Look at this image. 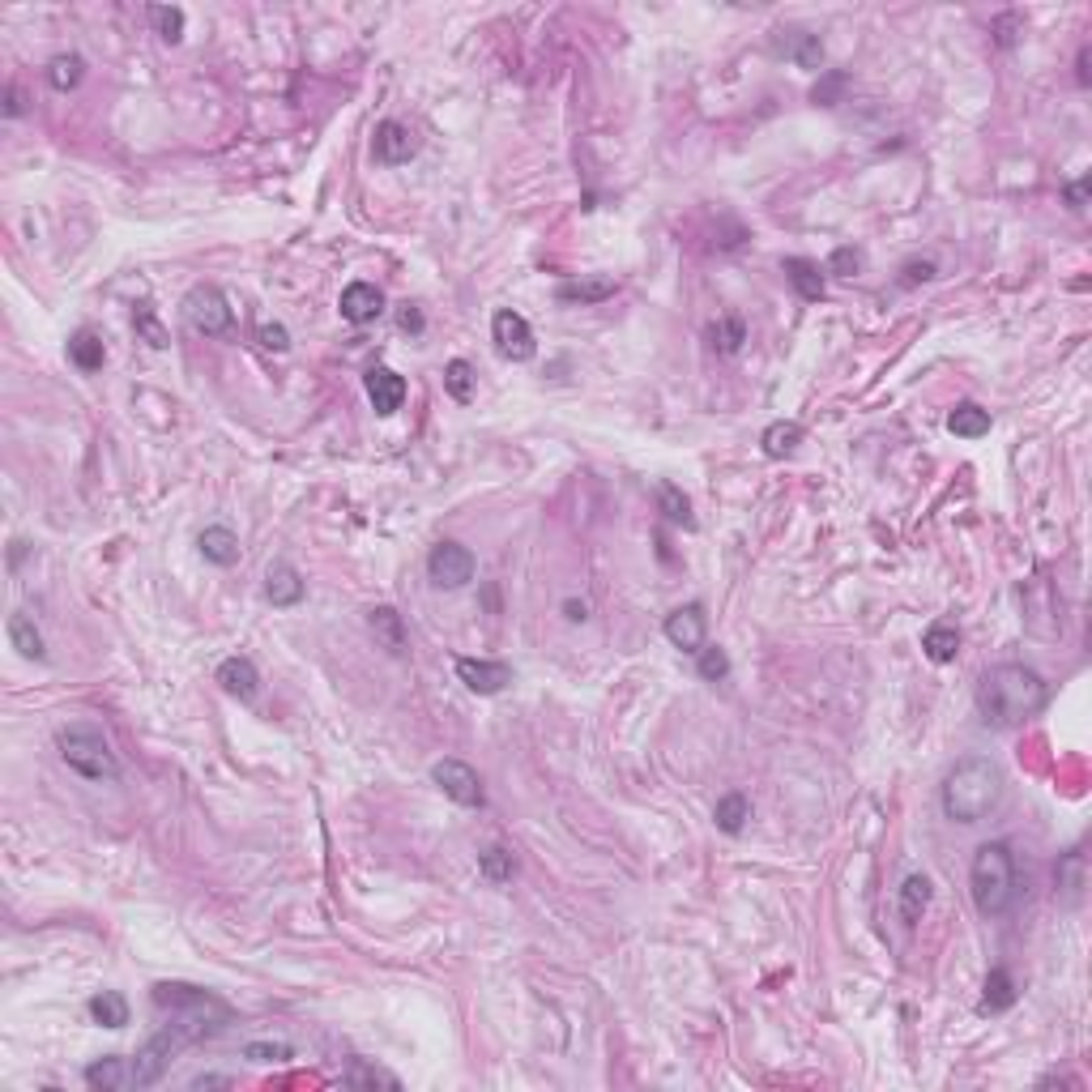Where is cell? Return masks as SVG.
I'll list each match as a JSON object with an SVG mask.
<instances>
[{
    "label": "cell",
    "instance_id": "1",
    "mask_svg": "<svg viewBox=\"0 0 1092 1092\" xmlns=\"http://www.w3.org/2000/svg\"><path fill=\"white\" fill-rule=\"evenodd\" d=\"M1046 700H1050L1046 679L1033 666H1020V662H1003L986 670L982 687H977V713H982L986 726H999V730L1024 726L1029 717L1046 709Z\"/></svg>",
    "mask_w": 1092,
    "mask_h": 1092
},
{
    "label": "cell",
    "instance_id": "2",
    "mask_svg": "<svg viewBox=\"0 0 1092 1092\" xmlns=\"http://www.w3.org/2000/svg\"><path fill=\"white\" fill-rule=\"evenodd\" d=\"M999 794H1003L999 764L986 756H965L943 777V815L956 819V824H982L999 807Z\"/></svg>",
    "mask_w": 1092,
    "mask_h": 1092
},
{
    "label": "cell",
    "instance_id": "3",
    "mask_svg": "<svg viewBox=\"0 0 1092 1092\" xmlns=\"http://www.w3.org/2000/svg\"><path fill=\"white\" fill-rule=\"evenodd\" d=\"M969 892H973V905L982 918H1003V913L1016 905L1020 879H1016V854H1011L1007 841H986L973 854Z\"/></svg>",
    "mask_w": 1092,
    "mask_h": 1092
},
{
    "label": "cell",
    "instance_id": "4",
    "mask_svg": "<svg viewBox=\"0 0 1092 1092\" xmlns=\"http://www.w3.org/2000/svg\"><path fill=\"white\" fill-rule=\"evenodd\" d=\"M154 1003L163 1007V1011H171L175 1024H180L192 1041L218 1033L222 1024L231 1020V1007L222 1003L218 994L201 990V986H188V982H158L154 986Z\"/></svg>",
    "mask_w": 1092,
    "mask_h": 1092
},
{
    "label": "cell",
    "instance_id": "5",
    "mask_svg": "<svg viewBox=\"0 0 1092 1092\" xmlns=\"http://www.w3.org/2000/svg\"><path fill=\"white\" fill-rule=\"evenodd\" d=\"M60 756L73 773H82L86 781H116L120 777L116 751H111L103 730L90 726V721H77V726L60 730Z\"/></svg>",
    "mask_w": 1092,
    "mask_h": 1092
},
{
    "label": "cell",
    "instance_id": "6",
    "mask_svg": "<svg viewBox=\"0 0 1092 1092\" xmlns=\"http://www.w3.org/2000/svg\"><path fill=\"white\" fill-rule=\"evenodd\" d=\"M184 1046H192V1037L180 1029V1024H167L158 1037H150L133 1058V1088H150V1084L163 1080L171 1054H180Z\"/></svg>",
    "mask_w": 1092,
    "mask_h": 1092
},
{
    "label": "cell",
    "instance_id": "7",
    "mask_svg": "<svg viewBox=\"0 0 1092 1092\" xmlns=\"http://www.w3.org/2000/svg\"><path fill=\"white\" fill-rule=\"evenodd\" d=\"M184 316H188V325L205 333V337H222V333H231V303L222 299L218 286H192L188 299H184Z\"/></svg>",
    "mask_w": 1092,
    "mask_h": 1092
},
{
    "label": "cell",
    "instance_id": "8",
    "mask_svg": "<svg viewBox=\"0 0 1092 1092\" xmlns=\"http://www.w3.org/2000/svg\"><path fill=\"white\" fill-rule=\"evenodd\" d=\"M474 555L465 551L461 542H436L431 546V555H427V576H431V585H440V589H461V585H470L474 581Z\"/></svg>",
    "mask_w": 1092,
    "mask_h": 1092
},
{
    "label": "cell",
    "instance_id": "9",
    "mask_svg": "<svg viewBox=\"0 0 1092 1092\" xmlns=\"http://www.w3.org/2000/svg\"><path fill=\"white\" fill-rule=\"evenodd\" d=\"M491 342L512 363H529V359H534V350H538L529 320L521 312H512V308H500V312L491 316Z\"/></svg>",
    "mask_w": 1092,
    "mask_h": 1092
},
{
    "label": "cell",
    "instance_id": "10",
    "mask_svg": "<svg viewBox=\"0 0 1092 1092\" xmlns=\"http://www.w3.org/2000/svg\"><path fill=\"white\" fill-rule=\"evenodd\" d=\"M431 781L440 785V790L457 802V807H483L487 794H483V781H478V773L465 760H440V764H431Z\"/></svg>",
    "mask_w": 1092,
    "mask_h": 1092
},
{
    "label": "cell",
    "instance_id": "11",
    "mask_svg": "<svg viewBox=\"0 0 1092 1092\" xmlns=\"http://www.w3.org/2000/svg\"><path fill=\"white\" fill-rule=\"evenodd\" d=\"M457 679L478 696H495L512 683L508 662H487V657H457Z\"/></svg>",
    "mask_w": 1092,
    "mask_h": 1092
},
{
    "label": "cell",
    "instance_id": "12",
    "mask_svg": "<svg viewBox=\"0 0 1092 1092\" xmlns=\"http://www.w3.org/2000/svg\"><path fill=\"white\" fill-rule=\"evenodd\" d=\"M704 632H709V623H704V606L700 602H687L679 610H670L666 615V640L674 649H683V653H700L704 649Z\"/></svg>",
    "mask_w": 1092,
    "mask_h": 1092
},
{
    "label": "cell",
    "instance_id": "13",
    "mask_svg": "<svg viewBox=\"0 0 1092 1092\" xmlns=\"http://www.w3.org/2000/svg\"><path fill=\"white\" fill-rule=\"evenodd\" d=\"M414 150H419V137L410 133V124H401V120H384L376 128V141H372V154H376V163L384 167H401V163H410Z\"/></svg>",
    "mask_w": 1092,
    "mask_h": 1092
},
{
    "label": "cell",
    "instance_id": "14",
    "mask_svg": "<svg viewBox=\"0 0 1092 1092\" xmlns=\"http://www.w3.org/2000/svg\"><path fill=\"white\" fill-rule=\"evenodd\" d=\"M337 312H342V320H350V325H372V320H380V312H384L380 286L350 282L342 291V299H337Z\"/></svg>",
    "mask_w": 1092,
    "mask_h": 1092
},
{
    "label": "cell",
    "instance_id": "15",
    "mask_svg": "<svg viewBox=\"0 0 1092 1092\" xmlns=\"http://www.w3.org/2000/svg\"><path fill=\"white\" fill-rule=\"evenodd\" d=\"M367 397H372L376 414H397L401 401H406V380H401L393 367H372V372H367Z\"/></svg>",
    "mask_w": 1092,
    "mask_h": 1092
},
{
    "label": "cell",
    "instance_id": "16",
    "mask_svg": "<svg viewBox=\"0 0 1092 1092\" xmlns=\"http://www.w3.org/2000/svg\"><path fill=\"white\" fill-rule=\"evenodd\" d=\"M86 1084L94 1092H120V1088H133V1058H120V1054H107V1058H94L86 1067Z\"/></svg>",
    "mask_w": 1092,
    "mask_h": 1092
},
{
    "label": "cell",
    "instance_id": "17",
    "mask_svg": "<svg viewBox=\"0 0 1092 1092\" xmlns=\"http://www.w3.org/2000/svg\"><path fill=\"white\" fill-rule=\"evenodd\" d=\"M367 628H372V636H376L393 657H406V649H410L406 623H401V615H397L393 606H372V610H367Z\"/></svg>",
    "mask_w": 1092,
    "mask_h": 1092
},
{
    "label": "cell",
    "instance_id": "18",
    "mask_svg": "<svg viewBox=\"0 0 1092 1092\" xmlns=\"http://www.w3.org/2000/svg\"><path fill=\"white\" fill-rule=\"evenodd\" d=\"M265 598L273 606H299L303 602V576L291 564H269V572H265Z\"/></svg>",
    "mask_w": 1092,
    "mask_h": 1092
},
{
    "label": "cell",
    "instance_id": "19",
    "mask_svg": "<svg viewBox=\"0 0 1092 1092\" xmlns=\"http://www.w3.org/2000/svg\"><path fill=\"white\" fill-rule=\"evenodd\" d=\"M218 683L227 687L231 696H239V700H252V696H256V687H261V674H256V666L248 662V657H227V662L218 666Z\"/></svg>",
    "mask_w": 1092,
    "mask_h": 1092
},
{
    "label": "cell",
    "instance_id": "20",
    "mask_svg": "<svg viewBox=\"0 0 1092 1092\" xmlns=\"http://www.w3.org/2000/svg\"><path fill=\"white\" fill-rule=\"evenodd\" d=\"M197 546H201V555L210 559V564H218V568H231L235 559H239V538H235V529H227V525L201 529Z\"/></svg>",
    "mask_w": 1092,
    "mask_h": 1092
},
{
    "label": "cell",
    "instance_id": "21",
    "mask_svg": "<svg viewBox=\"0 0 1092 1092\" xmlns=\"http://www.w3.org/2000/svg\"><path fill=\"white\" fill-rule=\"evenodd\" d=\"M777 47L798 69H819V64H824V43H819V35H807V30H781Z\"/></svg>",
    "mask_w": 1092,
    "mask_h": 1092
},
{
    "label": "cell",
    "instance_id": "22",
    "mask_svg": "<svg viewBox=\"0 0 1092 1092\" xmlns=\"http://www.w3.org/2000/svg\"><path fill=\"white\" fill-rule=\"evenodd\" d=\"M930 905V879L926 875H909L901 883V892H896V909H901V922L905 926H918L922 922V913Z\"/></svg>",
    "mask_w": 1092,
    "mask_h": 1092
},
{
    "label": "cell",
    "instance_id": "23",
    "mask_svg": "<svg viewBox=\"0 0 1092 1092\" xmlns=\"http://www.w3.org/2000/svg\"><path fill=\"white\" fill-rule=\"evenodd\" d=\"M922 649H926V657L930 662H939V666H947V662H956V653H960V632L952 628V623H930V628L922 632Z\"/></svg>",
    "mask_w": 1092,
    "mask_h": 1092
},
{
    "label": "cell",
    "instance_id": "24",
    "mask_svg": "<svg viewBox=\"0 0 1092 1092\" xmlns=\"http://www.w3.org/2000/svg\"><path fill=\"white\" fill-rule=\"evenodd\" d=\"M615 295V282L610 278H572V282H559L555 299L559 303H602Z\"/></svg>",
    "mask_w": 1092,
    "mask_h": 1092
},
{
    "label": "cell",
    "instance_id": "25",
    "mask_svg": "<svg viewBox=\"0 0 1092 1092\" xmlns=\"http://www.w3.org/2000/svg\"><path fill=\"white\" fill-rule=\"evenodd\" d=\"M9 640H13V649H18L22 657H30V662H43V636L35 628V619L22 615V610H13L9 615Z\"/></svg>",
    "mask_w": 1092,
    "mask_h": 1092
},
{
    "label": "cell",
    "instance_id": "26",
    "mask_svg": "<svg viewBox=\"0 0 1092 1092\" xmlns=\"http://www.w3.org/2000/svg\"><path fill=\"white\" fill-rule=\"evenodd\" d=\"M69 359H73L77 372H99L103 359H107L103 337H99V333H90V329L73 333V337H69Z\"/></svg>",
    "mask_w": 1092,
    "mask_h": 1092
},
{
    "label": "cell",
    "instance_id": "27",
    "mask_svg": "<svg viewBox=\"0 0 1092 1092\" xmlns=\"http://www.w3.org/2000/svg\"><path fill=\"white\" fill-rule=\"evenodd\" d=\"M713 819H717V828L726 832V837H738V832L747 828V819H751L747 794H721L717 807H713Z\"/></svg>",
    "mask_w": 1092,
    "mask_h": 1092
},
{
    "label": "cell",
    "instance_id": "28",
    "mask_svg": "<svg viewBox=\"0 0 1092 1092\" xmlns=\"http://www.w3.org/2000/svg\"><path fill=\"white\" fill-rule=\"evenodd\" d=\"M947 427H952V436H960V440H982L990 431V410L965 401V406H956L952 414H947Z\"/></svg>",
    "mask_w": 1092,
    "mask_h": 1092
},
{
    "label": "cell",
    "instance_id": "29",
    "mask_svg": "<svg viewBox=\"0 0 1092 1092\" xmlns=\"http://www.w3.org/2000/svg\"><path fill=\"white\" fill-rule=\"evenodd\" d=\"M785 273H790V282H794V291L802 295V299H824V273H819V265L815 261H807V256H790V261H785Z\"/></svg>",
    "mask_w": 1092,
    "mask_h": 1092
},
{
    "label": "cell",
    "instance_id": "30",
    "mask_svg": "<svg viewBox=\"0 0 1092 1092\" xmlns=\"http://www.w3.org/2000/svg\"><path fill=\"white\" fill-rule=\"evenodd\" d=\"M90 1020L103 1024V1029H124L128 1024V999L120 990H103L90 999Z\"/></svg>",
    "mask_w": 1092,
    "mask_h": 1092
},
{
    "label": "cell",
    "instance_id": "31",
    "mask_svg": "<svg viewBox=\"0 0 1092 1092\" xmlns=\"http://www.w3.org/2000/svg\"><path fill=\"white\" fill-rule=\"evenodd\" d=\"M1011 1003H1016V982H1011V973L1007 969H990L986 986H982V1011L999 1016V1011H1007Z\"/></svg>",
    "mask_w": 1092,
    "mask_h": 1092
},
{
    "label": "cell",
    "instance_id": "32",
    "mask_svg": "<svg viewBox=\"0 0 1092 1092\" xmlns=\"http://www.w3.org/2000/svg\"><path fill=\"white\" fill-rule=\"evenodd\" d=\"M1058 896H1063L1067 905H1080V896H1084V854L1080 849H1071V854L1058 862Z\"/></svg>",
    "mask_w": 1092,
    "mask_h": 1092
},
{
    "label": "cell",
    "instance_id": "33",
    "mask_svg": "<svg viewBox=\"0 0 1092 1092\" xmlns=\"http://www.w3.org/2000/svg\"><path fill=\"white\" fill-rule=\"evenodd\" d=\"M342 1084H346V1088H401L397 1075H389L384 1067L363 1063V1058H355V1063L342 1071Z\"/></svg>",
    "mask_w": 1092,
    "mask_h": 1092
},
{
    "label": "cell",
    "instance_id": "34",
    "mask_svg": "<svg viewBox=\"0 0 1092 1092\" xmlns=\"http://www.w3.org/2000/svg\"><path fill=\"white\" fill-rule=\"evenodd\" d=\"M478 871H483V879H491V883H508L512 875H517V858H512L504 845H491V849L478 854Z\"/></svg>",
    "mask_w": 1092,
    "mask_h": 1092
},
{
    "label": "cell",
    "instance_id": "35",
    "mask_svg": "<svg viewBox=\"0 0 1092 1092\" xmlns=\"http://www.w3.org/2000/svg\"><path fill=\"white\" fill-rule=\"evenodd\" d=\"M760 444H764V453H768V457H790L794 448L802 444V427L781 419V423H773V427L764 431V440H760Z\"/></svg>",
    "mask_w": 1092,
    "mask_h": 1092
},
{
    "label": "cell",
    "instance_id": "36",
    "mask_svg": "<svg viewBox=\"0 0 1092 1092\" xmlns=\"http://www.w3.org/2000/svg\"><path fill=\"white\" fill-rule=\"evenodd\" d=\"M82 73H86V60L69 52V56H56L52 64H47V82H52L56 90H73L77 82H82Z\"/></svg>",
    "mask_w": 1092,
    "mask_h": 1092
},
{
    "label": "cell",
    "instance_id": "37",
    "mask_svg": "<svg viewBox=\"0 0 1092 1092\" xmlns=\"http://www.w3.org/2000/svg\"><path fill=\"white\" fill-rule=\"evenodd\" d=\"M657 504H662V512H666V517H670L674 525H687V529L696 525V517H692V504H687V495H683L679 487H674V483H662V487H657Z\"/></svg>",
    "mask_w": 1092,
    "mask_h": 1092
},
{
    "label": "cell",
    "instance_id": "38",
    "mask_svg": "<svg viewBox=\"0 0 1092 1092\" xmlns=\"http://www.w3.org/2000/svg\"><path fill=\"white\" fill-rule=\"evenodd\" d=\"M709 337H713V346L721 350V355H734V350L747 342V325L738 316H721L717 325L709 329Z\"/></svg>",
    "mask_w": 1092,
    "mask_h": 1092
},
{
    "label": "cell",
    "instance_id": "39",
    "mask_svg": "<svg viewBox=\"0 0 1092 1092\" xmlns=\"http://www.w3.org/2000/svg\"><path fill=\"white\" fill-rule=\"evenodd\" d=\"M444 389L453 393L457 401H470L474 397V367L465 363V359H453L444 367Z\"/></svg>",
    "mask_w": 1092,
    "mask_h": 1092
},
{
    "label": "cell",
    "instance_id": "40",
    "mask_svg": "<svg viewBox=\"0 0 1092 1092\" xmlns=\"http://www.w3.org/2000/svg\"><path fill=\"white\" fill-rule=\"evenodd\" d=\"M696 670H700V679H709V683H721L730 674V657L721 653L717 645H704L696 653Z\"/></svg>",
    "mask_w": 1092,
    "mask_h": 1092
},
{
    "label": "cell",
    "instance_id": "41",
    "mask_svg": "<svg viewBox=\"0 0 1092 1092\" xmlns=\"http://www.w3.org/2000/svg\"><path fill=\"white\" fill-rule=\"evenodd\" d=\"M150 18H154V26H158V35H163L167 43H180L184 39V9H167V5H154L150 9Z\"/></svg>",
    "mask_w": 1092,
    "mask_h": 1092
},
{
    "label": "cell",
    "instance_id": "42",
    "mask_svg": "<svg viewBox=\"0 0 1092 1092\" xmlns=\"http://www.w3.org/2000/svg\"><path fill=\"white\" fill-rule=\"evenodd\" d=\"M133 325H137V333L146 337V342H150L154 350H163V346L171 342V337H167V329L158 325V316H154L150 308H137V312H133Z\"/></svg>",
    "mask_w": 1092,
    "mask_h": 1092
},
{
    "label": "cell",
    "instance_id": "43",
    "mask_svg": "<svg viewBox=\"0 0 1092 1092\" xmlns=\"http://www.w3.org/2000/svg\"><path fill=\"white\" fill-rule=\"evenodd\" d=\"M244 1058H252V1063H282V1058H291V1046H282V1041H248Z\"/></svg>",
    "mask_w": 1092,
    "mask_h": 1092
},
{
    "label": "cell",
    "instance_id": "44",
    "mask_svg": "<svg viewBox=\"0 0 1092 1092\" xmlns=\"http://www.w3.org/2000/svg\"><path fill=\"white\" fill-rule=\"evenodd\" d=\"M862 269V252L858 248H837L828 256V273H837V278H854V273Z\"/></svg>",
    "mask_w": 1092,
    "mask_h": 1092
},
{
    "label": "cell",
    "instance_id": "45",
    "mask_svg": "<svg viewBox=\"0 0 1092 1092\" xmlns=\"http://www.w3.org/2000/svg\"><path fill=\"white\" fill-rule=\"evenodd\" d=\"M845 90V73H828L824 82H815V90H811V99L819 103V107H832L837 103V94Z\"/></svg>",
    "mask_w": 1092,
    "mask_h": 1092
},
{
    "label": "cell",
    "instance_id": "46",
    "mask_svg": "<svg viewBox=\"0 0 1092 1092\" xmlns=\"http://www.w3.org/2000/svg\"><path fill=\"white\" fill-rule=\"evenodd\" d=\"M256 337H261L265 350H278V355H282V350H291V333H286V325H261V333H256Z\"/></svg>",
    "mask_w": 1092,
    "mask_h": 1092
},
{
    "label": "cell",
    "instance_id": "47",
    "mask_svg": "<svg viewBox=\"0 0 1092 1092\" xmlns=\"http://www.w3.org/2000/svg\"><path fill=\"white\" fill-rule=\"evenodd\" d=\"M1088 188H1092L1088 175H1080V180H1071V184L1063 188V197H1067V205H1071L1075 214H1084V205H1088Z\"/></svg>",
    "mask_w": 1092,
    "mask_h": 1092
},
{
    "label": "cell",
    "instance_id": "48",
    "mask_svg": "<svg viewBox=\"0 0 1092 1092\" xmlns=\"http://www.w3.org/2000/svg\"><path fill=\"white\" fill-rule=\"evenodd\" d=\"M397 325L406 329V333H423V312L414 308V303H401V312H397Z\"/></svg>",
    "mask_w": 1092,
    "mask_h": 1092
},
{
    "label": "cell",
    "instance_id": "49",
    "mask_svg": "<svg viewBox=\"0 0 1092 1092\" xmlns=\"http://www.w3.org/2000/svg\"><path fill=\"white\" fill-rule=\"evenodd\" d=\"M926 278H935V265L930 261H922V265H905V286H913V282H926Z\"/></svg>",
    "mask_w": 1092,
    "mask_h": 1092
},
{
    "label": "cell",
    "instance_id": "50",
    "mask_svg": "<svg viewBox=\"0 0 1092 1092\" xmlns=\"http://www.w3.org/2000/svg\"><path fill=\"white\" fill-rule=\"evenodd\" d=\"M5 116H22V94H18V86L5 90Z\"/></svg>",
    "mask_w": 1092,
    "mask_h": 1092
},
{
    "label": "cell",
    "instance_id": "51",
    "mask_svg": "<svg viewBox=\"0 0 1092 1092\" xmlns=\"http://www.w3.org/2000/svg\"><path fill=\"white\" fill-rule=\"evenodd\" d=\"M192 1088H231V1080H227V1075H197Z\"/></svg>",
    "mask_w": 1092,
    "mask_h": 1092
},
{
    "label": "cell",
    "instance_id": "52",
    "mask_svg": "<svg viewBox=\"0 0 1092 1092\" xmlns=\"http://www.w3.org/2000/svg\"><path fill=\"white\" fill-rule=\"evenodd\" d=\"M564 610H568L572 623H585V619H589V606H585V602H564Z\"/></svg>",
    "mask_w": 1092,
    "mask_h": 1092
},
{
    "label": "cell",
    "instance_id": "53",
    "mask_svg": "<svg viewBox=\"0 0 1092 1092\" xmlns=\"http://www.w3.org/2000/svg\"><path fill=\"white\" fill-rule=\"evenodd\" d=\"M1080 82L1088 86V47H1084V52H1080Z\"/></svg>",
    "mask_w": 1092,
    "mask_h": 1092
}]
</instances>
